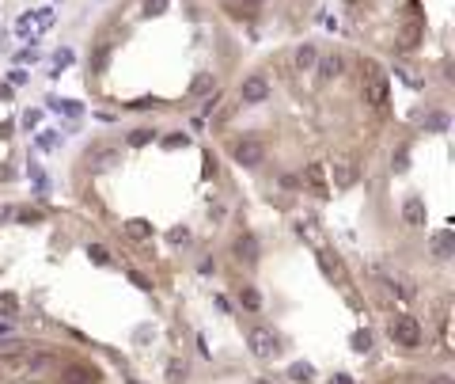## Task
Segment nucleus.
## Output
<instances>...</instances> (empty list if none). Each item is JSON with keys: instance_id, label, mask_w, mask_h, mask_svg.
Wrapping results in <instances>:
<instances>
[{"instance_id": "nucleus-1", "label": "nucleus", "mask_w": 455, "mask_h": 384, "mask_svg": "<svg viewBox=\"0 0 455 384\" xmlns=\"http://www.w3.org/2000/svg\"><path fill=\"white\" fill-rule=\"evenodd\" d=\"M387 335H391V343L406 346V350L421 346V324L414 316H391V320H387Z\"/></svg>"}, {"instance_id": "nucleus-2", "label": "nucleus", "mask_w": 455, "mask_h": 384, "mask_svg": "<svg viewBox=\"0 0 455 384\" xmlns=\"http://www.w3.org/2000/svg\"><path fill=\"white\" fill-rule=\"evenodd\" d=\"M247 346H251V354L254 358H277V350H281V346H277V338H273V331H270V327H262V324H251L247 327Z\"/></svg>"}, {"instance_id": "nucleus-3", "label": "nucleus", "mask_w": 455, "mask_h": 384, "mask_svg": "<svg viewBox=\"0 0 455 384\" xmlns=\"http://www.w3.org/2000/svg\"><path fill=\"white\" fill-rule=\"evenodd\" d=\"M231 160L239 164V168H262L265 160V149L258 137H239L236 145H231Z\"/></svg>"}, {"instance_id": "nucleus-4", "label": "nucleus", "mask_w": 455, "mask_h": 384, "mask_svg": "<svg viewBox=\"0 0 455 384\" xmlns=\"http://www.w3.org/2000/svg\"><path fill=\"white\" fill-rule=\"evenodd\" d=\"M231 255H236L243 267H258V259H262V247H258V236L254 233H239L236 236V244H231Z\"/></svg>"}, {"instance_id": "nucleus-5", "label": "nucleus", "mask_w": 455, "mask_h": 384, "mask_svg": "<svg viewBox=\"0 0 455 384\" xmlns=\"http://www.w3.org/2000/svg\"><path fill=\"white\" fill-rule=\"evenodd\" d=\"M265 100H270V80H265V76H247V80L239 84V103L254 107V103H265Z\"/></svg>"}, {"instance_id": "nucleus-6", "label": "nucleus", "mask_w": 455, "mask_h": 384, "mask_svg": "<svg viewBox=\"0 0 455 384\" xmlns=\"http://www.w3.org/2000/svg\"><path fill=\"white\" fill-rule=\"evenodd\" d=\"M364 103H368L372 111H387V76L383 73L364 80Z\"/></svg>"}, {"instance_id": "nucleus-7", "label": "nucleus", "mask_w": 455, "mask_h": 384, "mask_svg": "<svg viewBox=\"0 0 455 384\" xmlns=\"http://www.w3.org/2000/svg\"><path fill=\"white\" fill-rule=\"evenodd\" d=\"M103 377H99V369L92 366H80V361H72V366L61 369V384H99Z\"/></svg>"}, {"instance_id": "nucleus-8", "label": "nucleus", "mask_w": 455, "mask_h": 384, "mask_svg": "<svg viewBox=\"0 0 455 384\" xmlns=\"http://www.w3.org/2000/svg\"><path fill=\"white\" fill-rule=\"evenodd\" d=\"M319 262H323V274L330 282H338V285H349V274H346V267H341V259L334 255L330 247H319Z\"/></svg>"}, {"instance_id": "nucleus-9", "label": "nucleus", "mask_w": 455, "mask_h": 384, "mask_svg": "<svg viewBox=\"0 0 455 384\" xmlns=\"http://www.w3.org/2000/svg\"><path fill=\"white\" fill-rule=\"evenodd\" d=\"M118 160H121L118 149H95V152H87L92 171H110V168H118Z\"/></svg>"}, {"instance_id": "nucleus-10", "label": "nucleus", "mask_w": 455, "mask_h": 384, "mask_svg": "<svg viewBox=\"0 0 455 384\" xmlns=\"http://www.w3.org/2000/svg\"><path fill=\"white\" fill-rule=\"evenodd\" d=\"M315 69H319V80H338L341 69H346V61H341V53H327L323 61H315Z\"/></svg>"}, {"instance_id": "nucleus-11", "label": "nucleus", "mask_w": 455, "mask_h": 384, "mask_svg": "<svg viewBox=\"0 0 455 384\" xmlns=\"http://www.w3.org/2000/svg\"><path fill=\"white\" fill-rule=\"evenodd\" d=\"M315 61H319V50L312 46V42H304V46H296V53H292V65H296L300 73L315 69Z\"/></svg>"}, {"instance_id": "nucleus-12", "label": "nucleus", "mask_w": 455, "mask_h": 384, "mask_svg": "<svg viewBox=\"0 0 455 384\" xmlns=\"http://www.w3.org/2000/svg\"><path fill=\"white\" fill-rule=\"evenodd\" d=\"M304 179H307V186H312L319 198H327V194H330V191H327V168H323V164H312Z\"/></svg>"}, {"instance_id": "nucleus-13", "label": "nucleus", "mask_w": 455, "mask_h": 384, "mask_svg": "<svg viewBox=\"0 0 455 384\" xmlns=\"http://www.w3.org/2000/svg\"><path fill=\"white\" fill-rule=\"evenodd\" d=\"M357 183V168H353V160H334V186H353Z\"/></svg>"}, {"instance_id": "nucleus-14", "label": "nucleus", "mask_w": 455, "mask_h": 384, "mask_svg": "<svg viewBox=\"0 0 455 384\" xmlns=\"http://www.w3.org/2000/svg\"><path fill=\"white\" fill-rule=\"evenodd\" d=\"M429 247H432V255H437V259H451L455 255V233H437Z\"/></svg>"}, {"instance_id": "nucleus-15", "label": "nucleus", "mask_w": 455, "mask_h": 384, "mask_svg": "<svg viewBox=\"0 0 455 384\" xmlns=\"http://www.w3.org/2000/svg\"><path fill=\"white\" fill-rule=\"evenodd\" d=\"M121 233H126L129 240H137V244H141V240H148V236H152V225L144 221V217H133V221H126V225H121Z\"/></svg>"}, {"instance_id": "nucleus-16", "label": "nucleus", "mask_w": 455, "mask_h": 384, "mask_svg": "<svg viewBox=\"0 0 455 384\" xmlns=\"http://www.w3.org/2000/svg\"><path fill=\"white\" fill-rule=\"evenodd\" d=\"M402 221H406V225H414V228H417V225H425V206H421L417 198H410V202L402 206Z\"/></svg>"}, {"instance_id": "nucleus-17", "label": "nucleus", "mask_w": 455, "mask_h": 384, "mask_svg": "<svg viewBox=\"0 0 455 384\" xmlns=\"http://www.w3.org/2000/svg\"><path fill=\"white\" fill-rule=\"evenodd\" d=\"M239 304L247 312H262V293L254 289V285H243V289H239Z\"/></svg>"}, {"instance_id": "nucleus-18", "label": "nucleus", "mask_w": 455, "mask_h": 384, "mask_svg": "<svg viewBox=\"0 0 455 384\" xmlns=\"http://www.w3.org/2000/svg\"><path fill=\"white\" fill-rule=\"evenodd\" d=\"M288 377L300 380V384H307V380H315V366H312V361H292V366H288Z\"/></svg>"}, {"instance_id": "nucleus-19", "label": "nucleus", "mask_w": 455, "mask_h": 384, "mask_svg": "<svg viewBox=\"0 0 455 384\" xmlns=\"http://www.w3.org/2000/svg\"><path fill=\"white\" fill-rule=\"evenodd\" d=\"M417 42H421V27H417V23L402 27V35H398V50H402V53H410V50L417 46Z\"/></svg>"}, {"instance_id": "nucleus-20", "label": "nucleus", "mask_w": 455, "mask_h": 384, "mask_svg": "<svg viewBox=\"0 0 455 384\" xmlns=\"http://www.w3.org/2000/svg\"><path fill=\"white\" fill-rule=\"evenodd\" d=\"M106 61H110V42H103V46H95V53H92V65H87V69H92V73H103V69H106Z\"/></svg>"}, {"instance_id": "nucleus-21", "label": "nucleus", "mask_w": 455, "mask_h": 384, "mask_svg": "<svg viewBox=\"0 0 455 384\" xmlns=\"http://www.w3.org/2000/svg\"><path fill=\"white\" fill-rule=\"evenodd\" d=\"M186 373H190V369H186V361H182V358H171V366H168V384H182Z\"/></svg>"}, {"instance_id": "nucleus-22", "label": "nucleus", "mask_w": 455, "mask_h": 384, "mask_svg": "<svg viewBox=\"0 0 455 384\" xmlns=\"http://www.w3.org/2000/svg\"><path fill=\"white\" fill-rule=\"evenodd\" d=\"M349 346L357 350V354H368V350H372V335H368V331H353Z\"/></svg>"}, {"instance_id": "nucleus-23", "label": "nucleus", "mask_w": 455, "mask_h": 384, "mask_svg": "<svg viewBox=\"0 0 455 384\" xmlns=\"http://www.w3.org/2000/svg\"><path fill=\"white\" fill-rule=\"evenodd\" d=\"M87 259L99 262V267H110V251L103 244H87Z\"/></svg>"}, {"instance_id": "nucleus-24", "label": "nucleus", "mask_w": 455, "mask_h": 384, "mask_svg": "<svg viewBox=\"0 0 455 384\" xmlns=\"http://www.w3.org/2000/svg\"><path fill=\"white\" fill-rule=\"evenodd\" d=\"M16 312H19V301L12 297V293H0V316H4V320H12Z\"/></svg>"}, {"instance_id": "nucleus-25", "label": "nucleus", "mask_w": 455, "mask_h": 384, "mask_svg": "<svg viewBox=\"0 0 455 384\" xmlns=\"http://www.w3.org/2000/svg\"><path fill=\"white\" fill-rule=\"evenodd\" d=\"M209 87H213V76H209V73H202V76H197V80L190 84V95H205Z\"/></svg>"}, {"instance_id": "nucleus-26", "label": "nucleus", "mask_w": 455, "mask_h": 384, "mask_svg": "<svg viewBox=\"0 0 455 384\" xmlns=\"http://www.w3.org/2000/svg\"><path fill=\"white\" fill-rule=\"evenodd\" d=\"M421 126H425V129H444V126H448V114H444V111H437V114L421 118Z\"/></svg>"}, {"instance_id": "nucleus-27", "label": "nucleus", "mask_w": 455, "mask_h": 384, "mask_svg": "<svg viewBox=\"0 0 455 384\" xmlns=\"http://www.w3.org/2000/svg\"><path fill=\"white\" fill-rule=\"evenodd\" d=\"M50 361H53V358L46 354V350H42V354H35V358H27V369H31V373H42V369L50 366Z\"/></svg>"}, {"instance_id": "nucleus-28", "label": "nucleus", "mask_w": 455, "mask_h": 384, "mask_svg": "<svg viewBox=\"0 0 455 384\" xmlns=\"http://www.w3.org/2000/svg\"><path fill=\"white\" fill-rule=\"evenodd\" d=\"M148 141H156V134H152V129H133V134H129V145H148Z\"/></svg>"}, {"instance_id": "nucleus-29", "label": "nucleus", "mask_w": 455, "mask_h": 384, "mask_svg": "<svg viewBox=\"0 0 455 384\" xmlns=\"http://www.w3.org/2000/svg\"><path fill=\"white\" fill-rule=\"evenodd\" d=\"M168 240H171L175 247H186V244H190V228H171Z\"/></svg>"}, {"instance_id": "nucleus-30", "label": "nucleus", "mask_w": 455, "mask_h": 384, "mask_svg": "<svg viewBox=\"0 0 455 384\" xmlns=\"http://www.w3.org/2000/svg\"><path fill=\"white\" fill-rule=\"evenodd\" d=\"M50 107H57V111H65V114H80V103L76 100H50Z\"/></svg>"}, {"instance_id": "nucleus-31", "label": "nucleus", "mask_w": 455, "mask_h": 384, "mask_svg": "<svg viewBox=\"0 0 455 384\" xmlns=\"http://www.w3.org/2000/svg\"><path fill=\"white\" fill-rule=\"evenodd\" d=\"M168 12V0H144V16H163Z\"/></svg>"}, {"instance_id": "nucleus-32", "label": "nucleus", "mask_w": 455, "mask_h": 384, "mask_svg": "<svg viewBox=\"0 0 455 384\" xmlns=\"http://www.w3.org/2000/svg\"><path fill=\"white\" fill-rule=\"evenodd\" d=\"M213 107H220V92H216V87H213V95H205V100H202V118L213 114Z\"/></svg>"}, {"instance_id": "nucleus-33", "label": "nucleus", "mask_w": 455, "mask_h": 384, "mask_svg": "<svg viewBox=\"0 0 455 384\" xmlns=\"http://www.w3.org/2000/svg\"><path fill=\"white\" fill-rule=\"evenodd\" d=\"M163 145H168V149H182V145H190V137H186V134H168V137H163Z\"/></svg>"}, {"instance_id": "nucleus-34", "label": "nucleus", "mask_w": 455, "mask_h": 384, "mask_svg": "<svg viewBox=\"0 0 455 384\" xmlns=\"http://www.w3.org/2000/svg\"><path fill=\"white\" fill-rule=\"evenodd\" d=\"M12 217H19L23 225H38V221H42V213H38V210H19V213H12Z\"/></svg>"}, {"instance_id": "nucleus-35", "label": "nucleus", "mask_w": 455, "mask_h": 384, "mask_svg": "<svg viewBox=\"0 0 455 384\" xmlns=\"http://www.w3.org/2000/svg\"><path fill=\"white\" fill-rule=\"evenodd\" d=\"M16 350H23V343H19V338H8V335H4V343H0V354L8 358V354H16Z\"/></svg>"}, {"instance_id": "nucleus-36", "label": "nucleus", "mask_w": 455, "mask_h": 384, "mask_svg": "<svg viewBox=\"0 0 455 384\" xmlns=\"http://www.w3.org/2000/svg\"><path fill=\"white\" fill-rule=\"evenodd\" d=\"M129 282H133V285H137V289H152V282H148V278H144V274H141V270H129Z\"/></svg>"}, {"instance_id": "nucleus-37", "label": "nucleus", "mask_w": 455, "mask_h": 384, "mask_svg": "<svg viewBox=\"0 0 455 384\" xmlns=\"http://www.w3.org/2000/svg\"><path fill=\"white\" fill-rule=\"evenodd\" d=\"M425 384H455V377H451V373H432Z\"/></svg>"}, {"instance_id": "nucleus-38", "label": "nucleus", "mask_w": 455, "mask_h": 384, "mask_svg": "<svg viewBox=\"0 0 455 384\" xmlns=\"http://www.w3.org/2000/svg\"><path fill=\"white\" fill-rule=\"evenodd\" d=\"M53 145H57V134H42V137H38V149H46V152H50Z\"/></svg>"}, {"instance_id": "nucleus-39", "label": "nucleus", "mask_w": 455, "mask_h": 384, "mask_svg": "<svg viewBox=\"0 0 455 384\" xmlns=\"http://www.w3.org/2000/svg\"><path fill=\"white\" fill-rule=\"evenodd\" d=\"M38 122H42V111H27V114H23V126H27V129L38 126Z\"/></svg>"}, {"instance_id": "nucleus-40", "label": "nucleus", "mask_w": 455, "mask_h": 384, "mask_svg": "<svg viewBox=\"0 0 455 384\" xmlns=\"http://www.w3.org/2000/svg\"><path fill=\"white\" fill-rule=\"evenodd\" d=\"M53 65H57V69H65V65H72V53H69V50H61L57 58H53Z\"/></svg>"}, {"instance_id": "nucleus-41", "label": "nucleus", "mask_w": 455, "mask_h": 384, "mask_svg": "<svg viewBox=\"0 0 455 384\" xmlns=\"http://www.w3.org/2000/svg\"><path fill=\"white\" fill-rule=\"evenodd\" d=\"M12 213H16L12 206H8V202H0V225H4V221H12Z\"/></svg>"}, {"instance_id": "nucleus-42", "label": "nucleus", "mask_w": 455, "mask_h": 384, "mask_svg": "<svg viewBox=\"0 0 455 384\" xmlns=\"http://www.w3.org/2000/svg\"><path fill=\"white\" fill-rule=\"evenodd\" d=\"M216 270V262L213 259H202V267H197V274H213Z\"/></svg>"}, {"instance_id": "nucleus-43", "label": "nucleus", "mask_w": 455, "mask_h": 384, "mask_svg": "<svg viewBox=\"0 0 455 384\" xmlns=\"http://www.w3.org/2000/svg\"><path fill=\"white\" fill-rule=\"evenodd\" d=\"M330 384H353V377H349V373H334V377H330Z\"/></svg>"}, {"instance_id": "nucleus-44", "label": "nucleus", "mask_w": 455, "mask_h": 384, "mask_svg": "<svg viewBox=\"0 0 455 384\" xmlns=\"http://www.w3.org/2000/svg\"><path fill=\"white\" fill-rule=\"evenodd\" d=\"M4 335H12V324H8L4 316H0V338H4Z\"/></svg>"}, {"instance_id": "nucleus-45", "label": "nucleus", "mask_w": 455, "mask_h": 384, "mask_svg": "<svg viewBox=\"0 0 455 384\" xmlns=\"http://www.w3.org/2000/svg\"><path fill=\"white\" fill-rule=\"evenodd\" d=\"M346 4H349V8H357V4H361V0H346Z\"/></svg>"}, {"instance_id": "nucleus-46", "label": "nucleus", "mask_w": 455, "mask_h": 384, "mask_svg": "<svg viewBox=\"0 0 455 384\" xmlns=\"http://www.w3.org/2000/svg\"><path fill=\"white\" fill-rule=\"evenodd\" d=\"M262 384H270V380H262Z\"/></svg>"}]
</instances>
